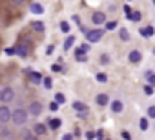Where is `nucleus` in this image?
I'll list each match as a JSON object with an SVG mask.
<instances>
[{"label":"nucleus","instance_id":"obj_1","mask_svg":"<svg viewBox=\"0 0 155 140\" xmlns=\"http://www.w3.org/2000/svg\"><path fill=\"white\" fill-rule=\"evenodd\" d=\"M28 120H29V113H28L26 107H17L15 111H11V124L13 126L22 127V126L28 124Z\"/></svg>","mask_w":155,"mask_h":140},{"label":"nucleus","instance_id":"obj_2","mask_svg":"<svg viewBox=\"0 0 155 140\" xmlns=\"http://www.w3.org/2000/svg\"><path fill=\"white\" fill-rule=\"evenodd\" d=\"M15 100V89L11 86H4L0 89V102L2 104H11Z\"/></svg>","mask_w":155,"mask_h":140},{"label":"nucleus","instance_id":"obj_3","mask_svg":"<svg viewBox=\"0 0 155 140\" xmlns=\"http://www.w3.org/2000/svg\"><path fill=\"white\" fill-rule=\"evenodd\" d=\"M84 35H86V40L88 42H99L104 37V29H99V27L97 29H88Z\"/></svg>","mask_w":155,"mask_h":140},{"label":"nucleus","instance_id":"obj_4","mask_svg":"<svg viewBox=\"0 0 155 140\" xmlns=\"http://www.w3.org/2000/svg\"><path fill=\"white\" fill-rule=\"evenodd\" d=\"M11 122V109L9 104H2L0 106V124H8Z\"/></svg>","mask_w":155,"mask_h":140},{"label":"nucleus","instance_id":"obj_5","mask_svg":"<svg viewBox=\"0 0 155 140\" xmlns=\"http://www.w3.org/2000/svg\"><path fill=\"white\" fill-rule=\"evenodd\" d=\"M42 111H44V106H42L40 102H37V100H35V102H31V104H29V107H28V113H29V115H33V116H38Z\"/></svg>","mask_w":155,"mask_h":140},{"label":"nucleus","instance_id":"obj_6","mask_svg":"<svg viewBox=\"0 0 155 140\" xmlns=\"http://www.w3.org/2000/svg\"><path fill=\"white\" fill-rule=\"evenodd\" d=\"M15 55H18V56H22V58H26V56L29 55L28 44H26V42H20L18 46H15Z\"/></svg>","mask_w":155,"mask_h":140},{"label":"nucleus","instance_id":"obj_7","mask_svg":"<svg viewBox=\"0 0 155 140\" xmlns=\"http://www.w3.org/2000/svg\"><path fill=\"white\" fill-rule=\"evenodd\" d=\"M33 133H35L37 136H42V135H46V133H48V126H46V124H42V122H38V124H35V126H33Z\"/></svg>","mask_w":155,"mask_h":140},{"label":"nucleus","instance_id":"obj_8","mask_svg":"<svg viewBox=\"0 0 155 140\" xmlns=\"http://www.w3.org/2000/svg\"><path fill=\"white\" fill-rule=\"evenodd\" d=\"M11 135H13V131L8 127V124H0V138L8 140V138H11Z\"/></svg>","mask_w":155,"mask_h":140},{"label":"nucleus","instance_id":"obj_9","mask_svg":"<svg viewBox=\"0 0 155 140\" xmlns=\"http://www.w3.org/2000/svg\"><path fill=\"white\" fill-rule=\"evenodd\" d=\"M42 73H38V71H29V82L31 84H35V86H38L40 82H42Z\"/></svg>","mask_w":155,"mask_h":140},{"label":"nucleus","instance_id":"obj_10","mask_svg":"<svg viewBox=\"0 0 155 140\" xmlns=\"http://www.w3.org/2000/svg\"><path fill=\"white\" fill-rule=\"evenodd\" d=\"M91 22H93V24H97V26H101V24H104V22H106V15H104V13H101V11H97V13H93Z\"/></svg>","mask_w":155,"mask_h":140},{"label":"nucleus","instance_id":"obj_11","mask_svg":"<svg viewBox=\"0 0 155 140\" xmlns=\"http://www.w3.org/2000/svg\"><path fill=\"white\" fill-rule=\"evenodd\" d=\"M128 58H130V62H133V64H139V62L142 60V55H140V51H137V49H133V51H130V55H128Z\"/></svg>","mask_w":155,"mask_h":140},{"label":"nucleus","instance_id":"obj_12","mask_svg":"<svg viewBox=\"0 0 155 140\" xmlns=\"http://www.w3.org/2000/svg\"><path fill=\"white\" fill-rule=\"evenodd\" d=\"M95 102H97L101 107H104V106H108V104H110V97H108L106 93H101V95H97Z\"/></svg>","mask_w":155,"mask_h":140},{"label":"nucleus","instance_id":"obj_13","mask_svg":"<svg viewBox=\"0 0 155 140\" xmlns=\"http://www.w3.org/2000/svg\"><path fill=\"white\" fill-rule=\"evenodd\" d=\"M29 11H31L33 15H42V13H44V8H42V4H38V2H33V4L29 6Z\"/></svg>","mask_w":155,"mask_h":140},{"label":"nucleus","instance_id":"obj_14","mask_svg":"<svg viewBox=\"0 0 155 140\" xmlns=\"http://www.w3.org/2000/svg\"><path fill=\"white\" fill-rule=\"evenodd\" d=\"M31 27H33L37 33H44V31H46V26H44V22H40V20H35V22L31 24Z\"/></svg>","mask_w":155,"mask_h":140},{"label":"nucleus","instance_id":"obj_15","mask_svg":"<svg viewBox=\"0 0 155 140\" xmlns=\"http://www.w3.org/2000/svg\"><path fill=\"white\" fill-rule=\"evenodd\" d=\"M73 44H75V37H73V35H69V37L66 38L64 46H62V47H64V51H69V49L73 47Z\"/></svg>","mask_w":155,"mask_h":140},{"label":"nucleus","instance_id":"obj_16","mask_svg":"<svg viewBox=\"0 0 155 140\" xmlns=\"http://www.w3.org/2000/svg\"><path fill=\"white\" fill-rule=\"evenodd\" d=\"M22 140H37V135L29 129H24L22 131Z\"/></svg>","mask_w":155,"mask_h":140},{"label":"nucleus","instance_id":"obj_17","mask_svg":"<svg viewBox=\"0 0 155 140\" xmlns=\"http://www.w3.org/2000/svg\"><path fill=\"white\" fill-rule=\"evenodd\" d=\"M73 109H75L77 113H79V111H88V106H86L84 102H79V100H77V102H73Z\"/></svg>","mask_w":155,"mask_h":140},{"label":"nucleus","instance_id":"obj_18","mask_svg":"<svg viewBox=\"0 0 155 140\" xmlns=\"http://www.w3.org/2000/svg\"><path fill=\"white\" fill-rule=\"evenodd\" d=\"M60 124H62V122H60L58 118H49L46 126H48V127H51V129H58V127H60Z\"/></svg>","mask_w":155,"mask_h":140},{"label":"nucleus","instance_id":"obj_19","mask_svg":"<svg viewBox=\"0 0 155 140\" xmlns=\"http://www.w3.org/2000/svg\"><path fill=\"white\" fill-rule=\"evenodd\" d=\"M139 31H140V35H142V37H151V35H153V33H155V31H153V27H151V26H146V27H140V29H139Z\"/></svg>","mask_w":155,"mask_h":140},{"label":"nucleus","instance_id":"obj_20","mask_svg":"<svg viewBox=\"0 0 155 140\" xmlns=\"http://www.w3.org/2000/svg\"><path fill=\"white\" fill-rule=\"evenodd\" d=\"M111 111L113 113H120L122 111V102L120 100H113L111 102Z\"/></svg>","mask_w":155,"mask_h":140},{"label":"nucleus","instance_id":"obj_21","mask_svg":"<svg viewBox=\"0 0 155 140\" xmlns=\"http://www.w3.org/2000/svg\"><path fill=\"white\" fill-rule=\"evenodd\" d=\"M146 80L150 86H155V71H146Z\"/></svg>","mask_w":155,"mask_h":140},{"label":"nucleus","instance_id":"obj_22","mask_svg":"<svg viewBox=\"0 0 155 140\" xmlns=\"http://www.w3.org/2000/svg\"><path fill=\"white\" fill-rule=\"evenodd\" d=\"M119 37H120V40H130V33H128V29L126 27H120V31H119Z\"/></svg>","mask_w":155,"mask_h":140},{"label":"nucleus","instance_id":"obj_23","mask_svg":"<svg viewBox=\"0 0 155 140\" xmlns=\"http://www.w3.org/2000/svg\"><path fill=\"white\" fill-rule=\"evenodd\" d=\"M128 18H130V20H133V22H139V20H140V18H142V15H140V13H139V11H131V13H130V17H128Z\"/></svg>","mask_w":155,"mask_h":140},{"label":"nucleus","instance_id":"obj_24","mask_svg":"<svg viewBox=\"0 0 155 140\" xmlns=\"http://www.w3.org/2000/svg\"><path fill=\"white\" fill-rule=\"evenodd\" d=\"M42 84H44L46 89H51V88H53V80H51V77H44V78H42Z\"/></svg>","mask_w":155,"mask_h":140},{"label":"nucleus","instance_id":"obj_25","mask_svg":"<svg viewBox=\"0 0 155 140\" xmlns=\"http://www.w3.org/2000/svg\"><path fill=\"white\" fill-rule=\"evenodd\" d=\"M55 102L60 106V104H64V102H66V97H64L62 93H57V95H55Z\"/></svg>","mask_w":155,"mask_h":140},{"label":"nucleus","instance_id":"obj_26","mask_svg":"<svg viewBox=\"0 0 155 140\" xmlns=\"http://www.w3.org/2000/svg\"><path fill=\"white\" fill-rule=\"evenodd\" d=\"M60 31H62V33H69V24H68L66 20L60 22Z\"/></svg>","mask_w":155,"mask_h":140},{"label":"nucleus","instance_id":"obj_27","mask_svg":"<svg viewBox=\"0 0 155 140\" xmlns=\"http://www.w3.org/2000/svg\"><path fill=\"white\" fill-rule=\"evenodd\" d=\"M140 129H142V131L148 129V118H140Z\"/></svg>","mask_w":155,"mask_h":140},{"label":"nucleus","instance_id":"obj_28","mask_svg":"<svg viewBox=\"0 0 155 140\" xmlns=\"http://www.w3.org/2000/svg\"><path fill=\"white\" fill-rule=\"evenodd\" d=\"M101 64H110V56L108 55H101V60H99Z\"/></svg>","mask_w":155,"mask_h":140},{"label":"nucleus","instance_id":"obj_29","mask_svg":"<svg viewBox=\"0 0 155 140\" xmlns=\"http://www.w3.org/2000/svg\"><path fill=\"white\" fill-rule=\"evenodd\" d=\"M148 116H150V118H155V106H150V109H148Z\"/></svg>","mask_w":155,"mask_h":140},{"label":"nucleus","instance_id":"obj_30","mask_svg":"<svg viewBox=\"0 0 155 140\" xmlns=\"http://www.w3.org/2000/svg\"><path fill=\"white\" fill-rule=\"evenodd\" d=\"M97 80H99V82H106V80H108V77H106L104 73H99V75H97Z\"/></svg>","mask_w":155,"mask_h":140},{"label":"nucleus","instance_id":"obj_31","mask_svg":"<svg viewBox=\"0 0 155 140\" xmlns=\"http://www.w3.org/2000/svg\"><path fill=\"white\" fill-rule=\"evenodd\" d=\"M11 2H13V6H24L28 0H11Z\"/></svg>","mask_w":155,"mask_h":140},{"label":"nucleus","instance_id":"obj_32","mask_svg":"<svg viewBox=\"0 0 155 140\" xmlns=\"http://www.w3.org/2000/svg\"><path fill=\"white\" fill-rule=\"evenodd\" d=\"M117 27V22H108L106 24V29H115Z\"/></svg>","mask_w":155,"mask_h":140},{"label":"nucleus","instance_id":"obj_33","mask_svg":"<svg viewBox=\"0 0 155 140\" xmlns=\"http://www.w3.org/2000/svg\"><path fill=\"white\" fill-rule=\"evenodd\" d=\"M53 51H55V46L51 44V46H48V49H46V55H53Z\"/></svg>","mask_w":155,"mask_h":140},{"label":"nucleus","instance_id":"obj_34","mask_svg":"<svg viewBox=\"0 0 155 140\" xmlns=\"http://www.w3.org/2000/svg\"><path fill=\"white\" fill-rule=\"evenodd\" d=\"M4 53H6V55H15V47H6Z\"/></svg>","mask_w":155,"mask_h":140},{"label":"nucleus","instance_id":"obj_35","mask_svg":"<svg viewBox=\"0 0 155 140\" xmlns=\"http://www.w3.org/2000/svg\"><path fill=\"white\" fill-rule=\"evenodd\" d=\"M144 91H146V95H151V93H153V86H150V84H148V86L144 88Z\"/></svg>","mask_w":155,"mask_h":140},{"label":"nucleus","instance_id":"obj_36","mask_svg":"<svg viewBox=\"0 0 155 140\" xmlns=\"http://www.w3.org/2000/svg\"><path fill=\"white\" fill-rule=\"evenodd\" d=\"M57 109H58V104L57 102H51L49 104V111H57Z\"/></svg>","mask_w":155,"mask_h":140},{"label":"nucleus","instance_id":"obj_37","mask_svg":"<svg viewBox=\"0 0 155 140\" xmlns=\"http://www.w3.org/2000/svg\"><path fill=\"white\" fill-rule=\"evenodd\" d=\"M51 69H53V71H55V73H58V71H62V67H60L58 64H53V65H51Z\"/></svg>","mask_w":155,"mask_h":140},{"label":"nucleus","instance_id":"obj_38","mask_svg":"<svg viewBox=\"0 0 155 140\" xmlns=\"http://www.w3.org/2000/svg\"><path fill=\"white\" fill-rule=\"evenodd\" d=\"M86 138H88V140H93V138H95V133H93V131H88V133H86Z\"/></svg>","mask_w":155,"mask_h":140},{"label":"nucleus","instance_id":"obj_39","mask_svg":"<svg viewBox=\"0 0 155 140\" xmlns=\"http://www.w3.org/2000/svg\"><path fill=\"white\" fill-rule=\"evenodd\" d=\"M62 140H73V135H64Z\"/></svg>","mask_w":155,"mask_h":140},{"label":"nucleus","instance_id":"obj_40","mask_svg":"<svg viewBox=\"0 0 155 140\" xmlns=\"http://www.w3.org/2000/svg\"><path fill=\"white\" fill-rule=\"evenodd\" d=\"M122 136H124L126 140H130V133H128V131H122Z\"/></svg>","mask_w":155,"mask_h":140},{"label":"nucleus","instance_id":"obj_41","mask_svg":"<svg viewBox=\"0 0 155 140\" xmlns=\"http://www.w3.org/2000/svg\"><path fill=\"white\" fill-rule=\"evenodd\" d=\"M124 11H126V15L130 17V13H131V9H130V6H126V8H124Z\"/></svg>","mask_w":155,"mask_h":140},{"label":"nucleus","instance_id":"obj_42","mask_svg":"<svg viewBox=\"0 0 155 140\" xmlns=\"http://www.w3.org/2000/svg\"><path fill=\"white\" fill-rule=\"evenodd\" d=\"M153 53H155V47H153Z\"/></svg>","mask_w":155,"mask_h":140},{"label":"nucleus","instance_id":"obj_43","mask_svg":"<svg viewBox=\"0 0 155 140\" xmlns=\"http://www.w3.org/2000/svg\"><path fill=\"white\" fill-rule=\"evenodd\" d=\"M153 4H155V0H153Z\"/></svg>","mask_w":155,"mask_h":140},{"label":"nucleus","instance_id":"obj_44","mask_svg":"<svg viewBox=\"0 0 155 140\" xmlns=\"http://www.w3.org/2000/svg\"><path fill=\"white\" fill-rule=\"evenodd\" d=\"M106 140H110V138H106Z\"/></svg>","mask_w":155,"mask_h":140}]
</instances>
